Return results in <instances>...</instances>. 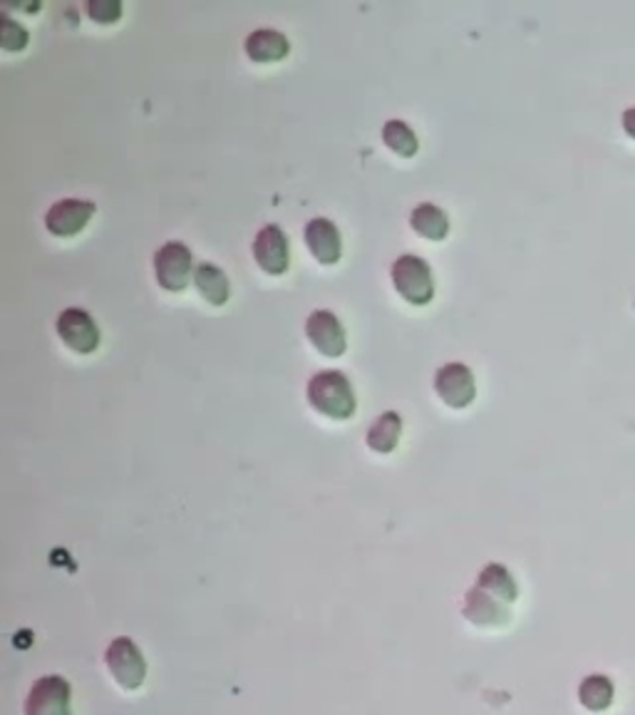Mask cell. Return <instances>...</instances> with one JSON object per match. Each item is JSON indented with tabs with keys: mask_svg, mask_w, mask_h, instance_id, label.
<instances>
[{
	"mask_svg": "<svg viewBox=\"0 0 635 715\" xmlns=\"http://www.w3.org/2000/svg\"><path fill=\"white\" fill-rule=\"evenodd\" d=\"M303 239H306L308 252L313 254V258H316L318 264L333 266L340 262V256H343V239H340V229L326 217L310 219L306 223V231H303Z\"/></svg>",
	"mask_w": 635,
	"mask_h": 715,
	"instance_id": "cell-12",
	"label": "cell"
},
{
	"mask_svg": "<svg viewBox=\"0 0 635 715\" xmlns=\"http://www.w3.org/2000/svg\"><path fill=\"white\" fill-rule=\"evenodd\" d=\"M58 336L70 351L80 355H89L100 346V328H97L95 318L83 308H65L58 316Z\"/></svg>",
	"mask_w": 635,
	"mask_h": 715,
	"instance_id": "cell-8",
	"label": "cell"
},
{
	"mask_svg": "<svg viewBox=\"0 0 635 715\" xmlns=\"http://www.w3.org/2000/svg\"><path fill=\"white\" fill-rule=\"evenodd\" d=\"M621 124H623V132L628 134V137L635 142V107H631V110L623 112Z\"/></svg>",
	"mask_w": 635,
	"mask_h": 715,
	"instance_id": "cell-22",
	"label": "cell"
},
{
	"mask_svg": "<svg viewBox=\"0 0 635 715\" xmlns=\"http://www.w3.org/2000/svg\"><path fill=\"white\" fill-rule=\"evenodd\" d=\"M435 390L447 408H469L477 398V380L464 363H447L435 375Z\"/></svg>",
	"mask_w": 635,
	"mask_h": 715,
	"instance_id": "cell-7",
	"label": "cell"
},
{
	"mask_svg": "<svg viewBox=\"0 0 635 715\" xmlns=\"http://www.w3.org/2000/svg\"><path fill=\"white\" fill-rule=\"evenodd\" d=\"M194 283L196 291L202 293V299L211 303V306H227L231 296V283L223 274V268L213 264H199L194 271Z\"/></svg>",
	"mask_w": 635,
	"mask_h": 715,
	"instance_id": "cell-15",
	"label": "cell"
},
{
	"mask_svg": "<svg viewBox=\"0 0 635 715\" xmlns=\"http://www.w3.org/2000/svg\"><path fill=\"white\" fill-rule=\"evenodd\" d=\"M306 336L318 353L340 358L347 348L345 328L333 311H313L306 320Z\"/></svg>",
	"mask_w": 635,
	"mask_h": 715,
	"instance_id": "cell-11",
	"label": "cell"
},
{
	"mask_svg": "<svg viewBox=\"0 0 635 715\" xmlns=\"http://www.w3.org/2000/svg\"><path fill=\"white\" fill-rule=\"evenodd\" d=\"M194 256L182 241H169L155 254V276L162 289L179 293L190 286L194 276Z\"/></svg>",
	"mask_w": 635,
	"mask_h": 715,
	"instance_id": "cell-6",
	"label": "cell"
},
{
	"mask_svg": "<svg viewBox=\"0 0 635 715\" xmlns=\"http://www.w3.org/2000/svg\"><path fill=\"white\" fill-rule=\"evenodd\" d=\"M392 286L410 306H427L435 299V276L423 256L402 254L390 268Z\"/></svg>",
	"mask_w": 635,
	"mask_h": 715,
	"instance_id": "cell-3",
	"label": "cell"
},
{
	"mask_svg": "<svg viewBox=\"0 0 635 715\" xmlns=\"http://www.w3.org/2000/svg\"><path fill=\"white\" fill-rule=\"evenodd\" d=\"M95 211L97 207L87 199H60L45 214V229L60 239L77 237L95 217Z\"/></svg>",
	"mask_w": 635,
	"mask_h": 715,
	"instance_id": "cell-10",
	"label": "cell"
},
{
	"mask_svg": "<svg viewBox=\"0 0 635 715\" xmlns=\"http://www.w3.org/2000/svg\"><path fill=\"white\" fill-rule=\"evenodd\" d=\"M512 606L514 604H509L506 598L489 592L481 584H474L464 594L462 616L477 629H504L512 621Z\"/></svg>",
	"mask_w": 635,
	"mask_h": 715,
	"instance_id": "cell-5",
	"label": "cell"
},
{
	"mask_svg": "<svg viewBox=\"0 0 635 715\" xmlns=\"http://www.w3.org/2000/svg\"><path fill=\"white\" fill-rule=\"evenodd\" d=\"M613 695H615V688L613 681L608 676L601 674H594L581 681L578 686V703L584 705L588 713L594 715H601L613 705Z\"/></svg>",
	"mask_w": 635,
	"mask_h": 715,
	"instance_id": "cell-16",
	"label": "cell"
},
{
	"mask_svg": "<svg viewBox=\"0 0 635 715\" xmlns=\"http://www.w3.org/2000/svg\"><path fill=\"white\" fill-rule=\"evenodd\" d=\"M244 50H246L248 60L268 65V62L285 60V56L291 52V43L281 31L261 28V31H254L252 35H248L244 43Z\"/></svg>",
	"mask_w": 635,
	"mask_h": 715,
	"instance_id": "cell-13",
	"label": "cell"
},
{
	"mask_svg": "<svg viewBox=\"0 0 635 715\" xmlns=\"http://www.w3.org/2000/svg\"><path fill=\"white\" fill-rule=\"evenodd\" d=\"M308 402L316 413L328 420L353 417L357 408L353 383L340 371H320L313 375L308 383Z\"/></svg>",
	"mask_w": 635,
	"mask_h": 715,
	"instance_id": "cell-1",
	"label": "cell"
},
{
	"mask_svg": "<svg viewBox=\"0 0 635 715\" xmlns=\"http://www.w3.org/2000/svg\"><path fill=\"white\" fill-rule=\"evenodd\" d=\"M477 584H481L485 589H489V592H494L502 598H506L509 604H516L518 584H516L512 571H509L504 565H494V561H491V565H487L485 569L479 571Z\"/></svg>",
	"mask_w": 635,
	"mask_h": 715,
	"instance_id": "cell-18",
	"label": "cell"
},
{
	"mask_svg": "<svg viewBox=\"0 0 635 715\" xmlns=\"http://www.w3.org/2000/svg\"><path fill=\"white\" fill-rule=\"evenodd\" d=\"M105 668L122 691L137 693L147 681V661L142 649L127 637L112 639L105 649Z\"/></svg>",
	"mask_w": 635,
	"mask_h": 715,
	"instance_id": "cell-2",
	"label": "cell"
},
{
	"mask_svg": "<svg viewBox=\"0 0 635 715\" xmlns=\"http://www.w3.org/2000/svg\"><path fill=\"white\" fill-rule=\"evenodd\" d=\"M85 11L95 23L114 25L122 17V3L120 0H89Z\"/></svg>",
	"mask_w": 635,
	"mask_h": 715,
	"instance_id": "cell-21",
	"label": "cell"
},
{
	"mask_svg": "<svg viewBox=\"0 0 635 715\" xmlns=\"http://www.w3.org/2000/svg\"><path fill=\"white\" fill-rule=\"evenodd\" d=\"M0 48L8 52H17L28 48V31L11 15L0 17Z\"/></svg>",
	"mask_w": 635,
	"mask_h": 715,
	"instance_id": "cell-20",
	"label": "cell"
},
{
	"mask_svg": "<svg viewBox=\"0 0 635 715\" xmlns=\"http://www.w3.org/2000/svg\"><path fill=\"white\" fill-rule=\"evenodd\" d=\"M410 223H413L419 237L429 241H444L447 234H450V217L437 204H419L410 214Z\"/></svg>",
	"mask_w": 635,
	"mask_h": 715,
	"instance_id": "cell-17",
	"label": "cell"
},
{
	"mask_svg": "<svg viewBox=\"0 0 635 715\" xmlns=\"http://www.w3.org/2000/svg\"><path fill=\"white\" fill-rule=\"evenodd\" d=\"M23 715H73V686L58 674L40 676L25 695Z\"/></svg>",
	"mask_w": 635,
	"mask_h": 715,
	"instance_id": "cell-4",
	"label": "cell"
},
{
	"mask_svg": "<svg viewBox=\"0 0 635 715\" xmlns=\"http://www.w3.org/2000/svg\"><path fill=\"white\" fill-rule=\"evenodd\" d=\"M254 258L266 274L281 276L289 271L291 264V246L285 231L279 223H266L254 239Z\"/></svg>",
	"mask_w": 635,
	"mask_h": 715,
	"instance_id": "cell-9",
	"label": "cell"
},
{
	"mask_svg": "<svg viewBox=\"0 0 635 715\" xmlns=\"http://www.w3.org/2000/svg\"><path fill=\"white\" fill-rule=\"evenodd\" d=\"M382 142L390 152L400 157H415L419 149V140L407 122L402 120H388L382 128Z\"/></svg>",
	"mask_w": 635,
	"mask_h": 715,
	"instance_id": "cell-19",
	"label": "cell"
},
{
	"mask_svg": "<svg viewBox=\"0 0 635 715\" xmlns=\"http://www.w3.org/2000/svg\"><path fill=\"white\" fill-rule=\"evenodd\" d=\"M402 437V417L395 410H384V413L370 425L365 443H368L375 455H390L398 450Z\"/></svg>",
	"mask_w": 635,
	"mask_h": 715,
	"instance_id": "cell-14",
	"label": "cell"
}]
</instances>
